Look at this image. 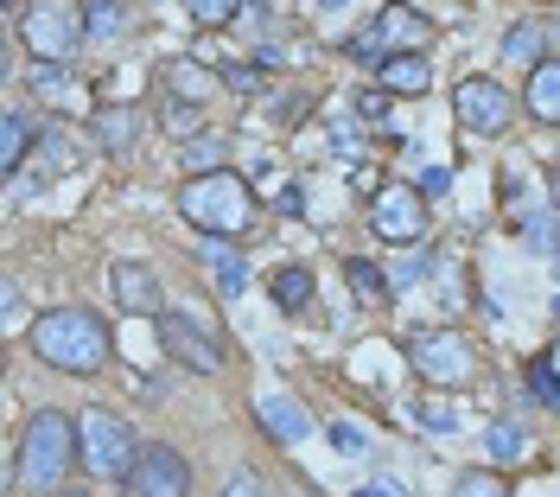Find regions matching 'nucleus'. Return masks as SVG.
Masks as SVG:
<instances>
[{
	"label": "nucleus",
	"mask_w": 560,
	"mask_h": 497,
	"mask_svg": "<svg viewBox=\"0 0 560 497\" xmlns=\"http://www.w3.org/2000/svg\"><path fill=\"white\" fill-rule=\"evenodd\" d=\"M280 313H306L313 307V268H275V281H268Z\"/></svg>",
	"instance_id": "4be33fe9"
},
{
	"label": "nucleus",
	"mask_w": 560,
	"mask_h": 497,
	"mask_svg": "<svg viewBox=\"0 0 560 497\" xmlns=\"http://www.w3.org/2000/svg\"><path fill=\"white\" fill-rule=\"evenodd\" d=\"M453 115L471 135H503V128L516 122V96H510L497 77H465L453 90Z\"/></svg>",
	"instance_id": "1a4fd4ad"
},
{
	"label": "nucleus",
	"mask_w": 560,
	"mask_h": 497,
	"mask_svg": "<svg viewBox=\"0 0 560 497\" xmlns=\"http://www.w3.org/2000/svg\"><path fill=\"white\" fill-rule=\"evenodd\" d=\"M523 108L535 115V122H548V128H560V58H541V65L528 71Z\"/></svg>",
	"instance_id": "dca6fc26"
},
{
	"label": "nucleus",
	"mask_w": 560,
	"mask_h": 497,
	"mask_svg": "<svg viewBox=\"0 0 560 497\" xmlns=\"http://www.w3.org/2000/svg\"><path fill=\"white\" fill-rule=\"evenodd\" d=\"M33 147H38V178H51V173H70V166H83V153H77V135H70L65 122H38V135H33Z\"/></svg>",
	"instance_id": "4468645a"
},
{
	"label": "nucleus",
	"mask_w": 560,
	"mask_h": 497,
	"mask_svg": "<svg viewBox=\"0 0 560 497\" xmlns=\"http://www.w3.org/2000/svg\"><path fill=\"white\" fill-rule=\"evenodd\" d=\"M528 390L541 395L548 408H560V377H555V363H548V357H535V363H528Z\"/></svg>",
	"instance_id": "c85d7f7f"
},
{
	"label": "nucleus",
	"mask_w": 560,
	"mask_h": 497,
	"mask_svg": "<svg viewBox=\"0 0 560 497\" xmlns=\"http://www.w3.org/2000/svg\"><path fill=\"white\" fill-rule=\"evenodd\" d=\"M140 135V108H128V103H115V108H96V122H90V141L96 147H128Z\"/></svg>",
	"instance_id": "6ab92c4d"
},
{
	"label": "nucleus",
	"mask_w": 560,
	"mask_h": 497,
	"mask_svg": "<svg viewBox=\"0 0 560 497\" xmlns=\"http://www.w3.org/2000/svg\"><path fill=\"white\" fill-rule=\"evenodd\" d=\"M440 26L415 13V7H401V0H388L383 13H376V26H363V33L350 38V58H363V65H383L395 51H420V45H433Z\"/></svg>",
	"instance_id": "0eeeda50"
},
{
	"label": "nucleus",
	"mask_w": 560,
	"mask_h": 497,
	"mask_svg": "<svg viewBox=\"0 0 560 497\" xmlns=\"http://www.w3.org/2000/svg\"><path fill=\"white\" fill-rule=\"evenodd\" d=\"M415 415L427 434H458V408H446V402H420Z\"/></svg>",
	"instance_id": "7c9ffc66"
},
{
	"label": "nucleus",
	"mask_w": 560,
	"mask_h": 497,
	"mask_svg": "<svg viewBox=\"0 0 560 497\" xmlns=\"http://www.w3.org/2000/svg\"><path fill=\"white\" fill-rule=\"evenodd\" d=\"M33 90H38V96H65V90H70V71H65V65H38V71H33Z\"/></svg>",
	"instance_id": "f704fd0d"
},
{
	"label": "nucleus",
	"mask_w": 560,
	"mask_h": 497,
	"mask_svg": "<svg viewBox=\"0 0 560 497\" xmlns=\"http://www.w3.org/2000/svg\"><path fill=\"white\" fill-rule=\"evenodd\" d=\"M223 153H230V141H223V135H191L178 160H185V173L198 178V173H223Z\"/></svg>",
	"instance_id": "b1692460"
},
{
	"label": "nucleus",
	"mask_w": 560,
	"mask_h": 497,
	"mask_svg": "<svg viewBox=\"0 0 560 497\" xmlns=\"http://www.w3.org/2000/svg\"><path fill=\"white\" fill-rule=\"evenodd\" d=\"M485 453H490V465H497V472L523 465V460H528V434H523V421H490Z\"/></svg>",
	"instance_id": "aec40b11"
},
{
	"label": "nucleus",
	"mask_w": 560,
	"mask_h": 497,
	"mask_svg": "<svg viewBox=\"0 0 560 497\" xmlns=\"http://www.w3.org/2000/svg\"><path fill=\"white\" fill-rule=\"evenodd\" d=\"M178 211L191 217L205 236H243L255 223V185L243 173H198L185 192H178Z\"/></svg>",
	"instance_id": "7ed1b4c3"
},
{
	"label": "nucleus",
	"mask_w": 560,
	"mask_h": 497,
	"mask_svg": "<svg viewBox=\"0 0 560 497\" xmlns=\"http://www.w3.org/2000/svg\"><path fill=\"white\" fill-rule=\"evenodd\" d=\"M108 287H115V307L121 313H160V281L147 262H115L108 268Z\"/></svg>",
	"instance_id": "f8f14e48"
},
{
	"label": "nucleus",
	"mask_w": 560,
	"mask_h": 497,
	"mask_svg": "<svg viewBox=\"0 0 560 497\" xmlns=\"http://www.w3.org/2000/svg\"><path fill=\"white\" fill-rule=\"evenodd\" d=\"M548 45H555V58H560V20H548Z\"/></svg>",
	"instance_id": "37998d69"
},
{
	"label": "nucleus",
	"mask_w": 560,
	"mask_h": 497,
	"mask_svg": "<svg viewBox=\"0 0 560 497\" xmlns=\"http://www.w3.org/2000/svg\"><path fill=\"white\" fill-rule=\"evenodd\" d=\"M223 497H261V478H255V472H230Z\"/></svg>",
	"instance_id": "4c0bfd02"
},
{
	"label": "nucleus",
	"mask_w": 560,
	"mask_h": 497,
	"mask_svg": "<svg viewBox=\"0 0 560 497\" xmlns=\"http://www.w3.org/2000/svg\"><path fill=\"white\" fill-rule=\"evenodd\" d=\"M548 205H555V211H560V173L548 178Z\"/></svg>",
	"instance_id": "79ce46f5"
},
{
	"label": "nucleus",
	"mask_w": 560,
	"mask_h": 497,
	"mask_svg": "<svg viewBox=\"0 0 560 497\" xmlns=\"http://www.w3.org/2000/svg\"><path fill=\"white\" fill-rule=\"evenodd\" d=\"M433 268H440V262H433V255H427V248H415V255H408V262H401V268H395V275H388V281H395V287H415V281H427V275H433Z\"/></svg>",
	"instance_id": "2f4dec72"
},
{
	"label": "nucleus",
	"mask_w": 560,
	"mask_h": 497,
	"mask_svg": "<svg viewBox=\"0 0 560 497\" xmlns=\"http://www.w3.org/2000/svg\"><path fill=\"white\" fill-rule=\"evenodd\" d=\"M70 465H83V447H77V421L65 408H38L26 434H20V485L26 492H65Z\"/></svg>",
	"instance_id": "f03ea898"
},
{
	"label": "nucleus",
	"mask_w": 560,
	"mask_h": 497,
	"mask_svg": "<svg viewBox=\"0 0 560 497\" xmlns=\"http://www.w3.org/2000/svg\"><path fill=\"white\" fill-rule=\"evenodd\" d=\"M338 7H350V0H325V13H338Z\"/></svg>",
	"instance_id": "a18cd8bd"
},
{
	"label": "nucleus",
	"mask_w": 560,
	"mask_h": 497,
	"mask_svg": "<svg viewBox=\"0 0 560 497\" xmlns=\"http://www.w3.org/2000/svg\"><path fill=\"white\" fill-rule=\"evenodd\" d=\"M83 33H90V20H83L77 0H33V7L20 13V38L33 45L38 65H70L77 45H83Z\"/></svg>",
	"instance_id": "39448f33"
},
{
	"label": "nucleus",
	"mask_w": 560,
	"mask_h": 497,
	"mask_svg": "<svg viewBox=\"0 0 560 497\" xmlns=\"http://www.w3.org/2000/svg\"><path fill=\"white\" fill-rule=\"evenodd\" d=\"M453 497H510V478H503L497 465H485V472H458Z\"/></svg>",
	"instance_id": "393cba45"
},
{
	"label": "nucleus",
	"mask_w": 560,
	"mask_h": 497,
	"mask_svg": "<svg viewBox=\"0 0 560 497\" xmlns=\"http://www.w3.org/2000/svg\"><path fill=\"white\" fill-rule=\"evenodd\" d=\"M128 485V497H185L191 492V465H185V453L178 447H140V460H135V472L121 478Z\"/></svg>",
	"instance_id": "9d476101"
},
{
	"label": "nucleus",
	"mask_w": 560,
	"mask_h": 497,
	"mask_svg": "<svg viewBox=\"0 0 560 497\" xmlns=\"http://www.w3.org/2000/svg\"><path fill=\"white\" fill-rule=\"evenodd\" d=\"M198 255H205V268L217 275V287H223V293H243V287H248V262L236 255V243H230V236H205V248H198Z\"/></svg>",
	"instance_id": "a211bd4d"
},
{
	"label": "nucleus",
	"mask_w": 560,
	"mask_h": 497,
	"mask_svg": "<svg viewBox=\"0 0 560 497\" xmlns=\"http://www.w3.org/2000/svg\"><path fill=\"white\" fill-rule=\"evenodd\" d=\"M223 83H230V90H248V96H255V90H261V71H248V65H230V71H223Z\"/></svg>",
	"instance_id": "e433bc0d"
},
{
	"label": "nucleus",
	"mask_w": 560,
	"mask_h": 497,
	"mask_svg": "<svg viewBox=\"0 0 560 497\" xmlns=\"http://www.w3.org/2000/svg\"><path fill=\"white\" fill-rule=\"evenodd\" d=\"M166 128H173V135H185V141H191V135H198V103H166Z\"/></svg>",
	"instance_id": "473e14b6"
},
{
	"label": "nucleus",
	"mask_w": 560,
	"mask_h": 497,
	"mask_svg": "<svg viewBox=\"0 0 560 497\" xmlns=\"http://www.w3.org/2000/svg\"><path fill=\"white\" fill-rule=\"evenodd\" d=\"M548 363H555V377H560V332H555V345H548Z\"/></svg>",
	"instance_id": "c03bdc74"
},
{
	"label": "nucleus",
	"mask_w": 560,
	"mask_h": 497,
	"mask_svg": "<svg viewBox=\"0 0 560 497\" xmlns=\"http://www.w3.org/2000/svg\"><path fill=\"white\" fill-rule=\"evenodd\" d=\"M108 351H115V338H108V325L90 307H51V313L33 320V357L65 370V377H96L108 363Z\"/></svg>",
	"instance_id": "f257e3e1"
},
{
	"label": "nucleus",
	"mask_w": 560,
	"mask_h": 497,
	"mask_svg": "<svg viewBox=\"0 0 560 497\" xmlns=\"http://www.w3.org/2000/svg\"><path fill=\"white\" fill-rule=\"evenodd\" d=\"M555 320H560V293H555Z\"/></svg>",
	"instance_id": "de8ad7c7"
},
{
	"label": "nucleus",
	"mask_w": 560,
	"mask_h": 497,
	"mask_svg": "<svg viewBox=\"0 0 560 497\" xmlns=\"http://www.w3.org/2000/svg\"><path fill=\"white\" fill-rule=\"evenodd\" d=\"M275 205H280V211H287V217H293V211H306V198H300V185H287V192H280Z\"/></svg>",
	"instance_id": "ea45409f"
},
{
	"label": "nucleus",
	"mask_w": 560,
	"mask_h": 497,
	"mask_svg": "<svg viewBox=\"0 0 560 497\" xmlns=\"http://www.w3.org/2000/svg\"><path fill=\"white\" fill-rule=\"evenodd\" d=\"M77 447H83V472H90V478H128L135 460H140L135 427L121 421V415H108V408H83Z\"/></svg>",
	"instance_id": "423d86ee"
},
{
	"label": "nucleus",
	"mask_w": 560,
	"mask_h": 497,
	"mask_svg": "<svg viewBox=\"0 0 560 497\" xmlns=\"http://www.w3.org/2000/svg\"><path fill=\"white\" fill-rule=\"evenodd\" d=\"M541 45H548V20H516L503 33V65H541Z\"/></svg>",
	"instance_id": "412c9836"
},
{
	"label": "nucleus",
	"mask_w": 560,
	"mask_h": 497,
	"mask_svg": "<svg viewBox=\"0 0 560 497\" xmlns=\"http://www.w3.org/2000/svg\"><path fill=\"white\" fill-rule=\"evenodd\" d=\"M160 351L173 357L178 370H198V377H217V370H223V345H217V332L198 325L191 313H160Z\"/></svg>",
	"instance_id": "6e6552de"
},
{
	"label": "nucleus",
	"mask_w": 560,
	"mask_h": 497,
	"mask_svg": "<svg viewBox=\"0 0 560 497\" xmlns=\"http://www.w3.org/2000/svg\"><path fill=\"white\" fill-rule=\"evenodd\" d=\"M345 281L357 287L363 300H388V293H395V281H388L376 262H345Z\"/></svg>",
	"instance_id": "a878e982"
},
{
	"label": "nucleus",
	"mask_w": 560,
	"mask_h": 497,
	"mask_svg": "<svg viewBox=\"0 0 560 497\" xmlns=\"http://www.w3.org/2000/svg\"><path fill=\"white\" fill-rule=\"evenodd\" d=\"M33 122L20 115V108H7V122H0V166L7 173H20V160H26V147H33Z\"/></svg>",
	"instance_id": "5701e85b"
},
{
	"label": "nucleus",
	"mask_w": 560,
	"mask_h": 497,
	"mask_svg": "<svg viewBox=\"0 0 560 497\" xmlns=\"http://www.w3.org/2000/svg\"><path fill=\"white\" fill-rule=\"evenodd\" d=\"M83 20H90V33L96 38H108V33L128 26V7H121V0H83Z\"/></svg>",
	"instance_id": "bb28decb"
},
{
	"label": "nucleus",
	"mask_w": 560,
	"mask_h": 497,
	"mask_svg": "<svg viewBox=\"0 0 560 497\" xmlns=\"http://www.w3.org/2000/svg\"><path fill=\"white\" fill-rule=\"evenodd\" d=\"M331 153H338V160H357V153H363V128H357V122H338V128H331Z\"/></svg>",
	"instance_id": "72a5a7b5"
},
{
	"label": "nucleus",
	"mask_w": 560,
	"mask_h": 497,
	"mask_svg": "<svg viewBox=\"0 0 560 497\" xmlns=\"http://www.w3.org/2000/svg\"><path fill=\"white\" fill-rule=\"evenodd\" d=\"M446 185H453V166H433V173H420V192H427V198H440Z\"/></svg>",
	"instance_id": "58836bf2"
},
{
	"label": "nucleus",
	"mask_w": 560,
	"mask_h": 497,
	"mask_svg": "<svg viewBox=\"0 0 560 497\" xmlns=\"http://www.w3.org/2000/svg\"><path fill=\"white\" fill-rule=\"evenodd\" d=\"M325 434H331V447H338V453H350V460H363V453H370V434H363L357 421H331Z\"/></svg>",
	"instance_id": "cd10ccee"
},
{
	"label": "nucleus",
	"mask_w": 560,
	"mask_h": 497,
	"mask_svg": "<svg viewBox=\"0 0 560 497\" xmlns=\"http://www.w3.org/2000/svg\"><path fill=\"white\" fill-rule=\"evenodd\" d=\"M350 96H357V115H370V122L388 108V90H383V83H376V90H350Z\"/></svg>",
	"instance_id": "c9c22d12"
},
{
	"label": "nucleus",
	"mask_w": 560,
	"mask_h": 497,
	"mask_svg": "<svg viewBox=\"0 0 560 497\" xmlns=\"http://www.w3.org/2000/svg\"><path fill=\"white\" fill-rule=\"evenodd\" d=\"M160 83L173 90L178 103H198V108H205V96H217V83H223V71H198V65H185V58H173V65H160Z\"/></svg>",
	"instance_id": "f3484780"
},
{
	"label": "nucleus",
	"mask_w": 560,
	"mask_h": 497,
	"mask_svg": "<svg viewBox=\"0 0 560 497\" xmlns=\"http://www.w3.org/2000/svg\"><path fill=\"white\" fill-rule=\"evenodd\" d=\"M243 13V0H191V20L198 26H230Z\"/></svg>",
	"instance_id": "c756f323"
},
{
	"label": "nucleus",
	"mask_w": 560,
	"mask_h": 497,
	"mask_svg": "<svg viewBox=\"0 0 560 497\" xmlns=\"http://www.w3.org/2000/svg\"><path fill=\"white\" fill-rule=\"evenodd\" d=\"M58 497H96V492H58Z\"/></svg>",
	"instance_id": "49530a36"
},
{
	"label": "nucleus",
	"mask_w": 560,
	"mask_h": 497,
	"mask_svg": "<svg viewBox=\"0 0 560 497\" xmlns=\"http://www.w3.org/2000/svg\"><path fill=\"white\" fill-rule=\"evenodd\" d=\"M370 230H376L383 243H420V236H427V198L408 192V185H383V192L370 198Z\"/></svg>",
	"instance_id": "9b49d317"
},
{
	"label": "nucleus",
	"mask_w": 560,
	"mask_h": 497,
	"mask_svg": "<svg viewBox=\"0 0 560 497\" xmlns=\"http://www.w3.org/2000/svg\"><path fill=\"white\" fill-rule=\"evenodd\" d=\"M255 415H261V427L275 434L280 447H300V440L313 434V415H306L300 402H287V395H261V402H255Z\"/></svg>",
	"instance_id": "2eb2a0df"
},
{
	"label": "nucleus",
	"mask_w": 560,
	"mask_h": 497,
	"mask_svg": "<svg viewBox=\"0 0 560 497\" xmlns=\"http://www.w3.org/2000/svg\"><path fill=\"white\" fill-rule=\"evenodd\" d=\"M350 497H408V492H401V485L388 478V485H370V492H350Z\"/></svg>",
	"instance_id": "a19ab883"
},
{
	"label": "nucleus",
	"mask_w": 560,
	"mask_h": 497,
	"mask_svg": "<svg viewBox=\"0 0 560 497\" xmlns=\"http://www.w3.org/2000/svg\"><path fill=\"white\" fill-rule=\"evenodd\" d=\"M376 77H383L388 96H427V90H433V65H427V51H395V58L376 65Z\"/></svg>",
	"instance_id": "ddd939ff"
},
{
	"label": "nucleus",
	"mask_w": 560,
	"mask_h": 497,
	"mask_svg": "<svg viewBox=\"0 0 560 497\" xmlns=\"http://www.w3.org/2000/svg\"><path fill=\"white\" fill-rule=\"evenodd\" d=\"M408 363H415L420 383H433V390H458V383H471L478 377V345L453 332V325H433V332H408Z\"/></svg>",
	"instance_id": "20e7f679"
}]
</instances>
